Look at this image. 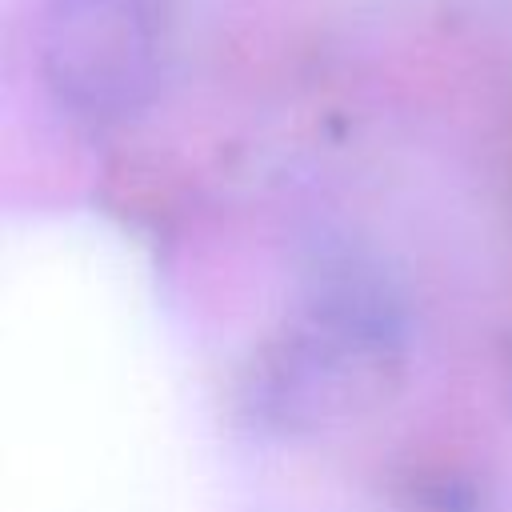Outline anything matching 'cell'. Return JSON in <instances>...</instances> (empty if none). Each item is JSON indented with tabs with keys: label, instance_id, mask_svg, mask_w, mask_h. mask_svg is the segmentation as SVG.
I'll use <instances>...</instances> for the list:
<instances>
[{
	"label": "cell",
	"instance_id": "cell-1",
	"mask_svg": "<svg viewBox=\"0 0 512 512\" xmlns=\"http://www.w3.org/2000/svg\"><path fill=\"white\" fill-rule=\"evenodd\" d=\"M164 0H44V84L80 120L116 124L140 112L164 72Z\"/></svg>",
	"mask_w": 512,
	"mask_h": 512
}]
</instances>
